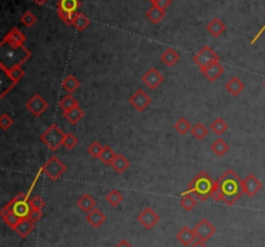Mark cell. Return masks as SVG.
<instances>
[{
    "label": "cell",
    "instance_id": "cell-47",
    "mask_svg": "<svg viewBox=\"0 0 265 247\" xmlns=\"http://www.w3.org/2000/svg\"><path fill=\"white\" fill-rule=\"evenodd\" d=\"M116 247H132V246L127 240H124V238H123V240H120L119 242L116 245Z\"/></svg>",
    "mask_w": 265,
    "mask_h": 247
},
{
    "label": "cell",
    "instance_id": "cell-17",
    "mask_svg": "<svg viewBox=\"0 0 265 247\" xmlns=\"http://www.w3.org/2000/svg\"><path fill=\"white\" fill-rule=\"evenodd\" d=\"M161 61L165 64L166 66H168V67H172L177 64V62L180 61V54L177 52L175 48L172 47H167L161 54Z\"/></svg>",
    "mask_w": 265,
    "mask_h": 247
},
{
    "label": "cell",
    "instance_id": "cell-32",
    "mask_svg": "<svg viewBox=\"0 0 265 247\" xmlns=\"http://www.w3.org/2000/svg\"><path fill=\"white\" fill-rule=\"evenodd\" d=\"M192 123L189 122L186 118H180V119H177L173 124V128L176 130L180 135H186L189 132H192Z\"/></svg>",
    "mask_w": 265,
    "mask_h": 247
},
{
    "label": "cell",
    "instance_id": "cell-7",
    "mask_svg": "<svg viewBox=\"0 0 265 247\" xmlns=\"http://www.w3.org/2000/svg\"><path fill=\"white\" fill-rule=\"evenodd\" d=\"M128 101H130V104H131L132 108L140 113L145 112L146 109L151 105V99H150V96L141 88L136 89V91L132 93Z\"/></svg>",
    "mask_w": 265,
    "mask_h": 247
},
{
    "label": "cell",
    "instance_id": "cell-40",
    "mask_svg": "<svg viewBox=\"0 0 265 247\" xmlns=\"http://www.w3.org/2000/svg\"><path fill=\"white\" fill-rule=\"evenodd\" d=\"M36 21H38L36 16H35L34 13H31L30 11H26L22 16H21V22H22L26 27L34 26L35 23H36Z\"/></svg>",
    "mask_w": 265,
    "mask_h": 247
},
{
    "label": "cell",
    "instance_id": "cell-28",
    "mask_svg": "<svg viewBox=\"0 0 265 247\" xmlns=\"http://www.w3.org/2000/svg\"><path fill=\"white\" fill-rule=\"evenodd\" d=\"M79 7H81L79 0H58L57 3V9H62L70 13H77Z\"/></svg>",
    "mask_w": 265,
    "mask_h": 247
},
{
    "label": "cell",
    "instance_id": "cell-26",
    "mask_svg": "<svg viewBox=\"0 0 265 247\" xmlns=\"http://www.w3.org/2000/svg\"><path fill=\"white\" fill-rule=\"evenodd\" d=\"M0 215H1V220H3L4 223H5V224H7L8 227H9V228H12V229L15 228L16 225H17V223L21 220L19 217L16 216L15 214L12 213L11 210L8 209V207H5V206H4L3 210H1Z\"/></svg>",
    "mask_w": 265,
    "mask_h": 247
},
{
    "label": "cell",
    "instance_id": "cell-18",
    "mask_svg": "<svg viewBox=\"0 0 265 247\" xmlns=\"http://www.w3.org/2000/svg\"><path fill=\"white\" fill-rule=\"evenodd\" d=\"M0 69H1V71H3L4 74H7L8 77L11 78L16 84L25 77V71H23V69L21 67V65H13L8 69L7 66H5V64L0 62Z\"/></svg>",
    "mask_w": 265,
    "mask_h": 247
},
{
    "label": "cell",
    "instance_id": "cell-38",
    "mask_svg": "<svg viewBox=\"0 0 265 247\" xmlns=\"http://www.w3.org/2000/svg\"><path fill=\"white\" fill-rule=\"evenodd\" d=\"M116 151L113 150L112 148L106 145V147H104L102 153H101L100 159L105 163V165H112V162L114 161V158H116Z\"/></svg>",
    "mask_w": 265,
    "mask_h": 247
},
{
    "label": "cell",
    "instance_id": "cell-8",
    "mask_svg": "<svg viewBox=\"0 0 265 247\" xmlns=\"http://www.w3.org/2000/svg\"><path fill=\"white\" fill-rule=\"evenodd\" d=\"M159 220H161V216L151 207H145L137 215V221L148 231L153 229L159 223Z\"/></svg>",
    "mask_w": 265,
    "mask_h": 247
},
{
    "label": "cell",
    "instance_id": "cell-6",
    "mask_svg": "<svg viewBox=\"0 0 265 247\" xmlns=\"http://www.w3.org/2000/svg\"><path fill=\"white\" fill-rule=\"evenodd\" d=\"M193 61L196 62V65L202 70L211 65V64H214V62H219L220 57L211 47L204 46L193 56Z\"/></svg>",
    "mask_w": 265,
    "mask_h": 247
},
{
    "label": "cell",
    "instance_id": "cell-21",
    "mask_svg": "<svg viewBox=\"0 0 265 247\" xmlns=\"http://www.w3.org/2000/svg\"><path fill=\"white\" fill-rule=\"evenodd\" d=\"M225 89L228 91V93H231L232 96H238L245 89V83L238 77H232L225 84Z\"/></svg>",
    "mask_w": 265,
    "mask_h": 247
},
{
    "label": "cell",
    "instance_id": "cell-45",
    "mask_svg": "<svg viewBox=\"0 0 265 247\" xmlns=\"http://www.w3.org/2000/svg\"><path fill=\"white\" fill-rule=\"evenodd\" d=\"M43 216L42 211H36V210H33L30 213V215H29V219H30L31 221H34L35 224L38 223L39 220H40V217Z\"/></svg>",
    "mask_w": 265,
    "mask_h": 247
},
{
    "label": "cell",
    "instance_id": "cell-12",
    "mask_svg": "<svg viewBox=\"0 0 265 247\" xmlns=\"http://www.w3.org/2000/svg\"><path fill=\"white\" fill-rule=\"evenodd\" d=\"M26 109L34 116H40L48 109V102L36 93L26 102Z\"/></svg>",
    "mask_w": 265,
    "mask_h": 247
},
{
    "label": "cell",
    "instance_id": "cell-42",
    "mask_svg": "<svg viewBox=\"0 0 265 247\" xmlns=\"http://www.w3.org/2000/svg\"><path fill=\"white\" fill-rule=\"evenodd\" d=\"M30 205L31 209L36 210V211H42L44 209V206H46V202L43 199L42 197H39V196H34V197L30 199Z\"/></svg>",
    "mask_w": 265,
    "mask_h": 247
},
{
    "label": "cell",
    "instance_id": "cell-13",
    "mask_svg": "<svg viewBox=\"0 0 265 247\" xmlns=\"http://www.w3.org/2000/svg\"><path fill=\"white\" fill-rule=\"evenodd\" d=\"M263 184L260 180L256 179L254 174H248L246 178L243 179V192L248 197H254L262 190Z\"/></svg>",
    "mask_w": 265,
    "mask_h": 247
},
{
    "label": "cell",
    "instance_id": "cell-29",
    "mask_svg": "<svg viewBox=\"0 0 265 247\" xmlns=\"http://www.w3.org/2000/svg\"><path fill=\"white\" fill-rule=\"evenodd\" d=\"M89 23H91V21H89V18L87 16L81 13V12H77V13H75L73 19V26L75 27L78 31H84L85 29L89 26Z\"/></svg>",
    "mask_w": 265,
    "mask_h": 247
},
{
    "label": "cell",
    "instance_id": "cell-2",
    "mask_svg": "<svg viewBox=\"0 0 265 247\" xmlns=\"http://www.w3.org/2000/svg\"><path fill=\"white\" fill-rule=\"evenodd\" d=\"M215 186L216 181L212 180L211 176L206 171H200V172L197 174L196 178L190 181L186 190L181 194H193L198 201L204 202L207 201L210 197H212Z\"/></svg>",
    "mask_w": 265,
    "mask_h": 247
},
{
    "label": "cell",
    "instance_id": "cell-10",
    "mask_svg": "<svg viewBox=\"0 0 265 247\" xmlns=\"http://www.w3.org/2000/svg\"><path fill=\"white\" fill-rule=\"evenodd\" d=\"M193 229H194V233H196L197 240L204 241V242H207L216 233V228L207 219H202Z\"/></svg>",
    "mask_w": 265,
    "mask_h": 247
},
{
    "label": "cell",
    "instance_id": "cell-31",
    "mask_svg": "<svg viewBox=\"0 0 265 247\" xmlns=\"http://www.w3.org/2000/svg\"><path fill=\"white\" fill-rule=\"evenodd\" d=\"M197 201H198V199H197L193 194H181L180 205L186 213H190V211L196 207Z\"/></svg>",
    "mask_w": 265,
    "mask_h": 247
},
{
    "label": "cell",
    "instance_id": "cell-46",
    "mask_svg": "<svg viewBox=\"0 0 265 247\" xmlns=\"http://www.w3.org/2000/svg\"><path fill=\"white\" fill-rule=\"evenodd\" d=\"M190 247H207V245H206V242H204V241L196 240L194 242H193L192 246Z\"/></svg>",
    "mask_w": 265,
    "mask_h": 247
},
{
    "label": "cell",
    "instance_id": "cell-51",
    "mask_svg": "<svg viewBox=\"0 0 265 247\" xmlns=\"http://www.w3.org/2000/svg\"><path fill=\"white\" fill-rule=\"evenodd\" d=\"M264 85H265V82H264Z\"/></svg>",
    "mask_w": 265,
    "mask_h": 247
},
{
    "label": "cell",
    "instance_id": "cell-11",
    "mask_svg": "<svg viewBox=\"0 0 265 247\" xmlns=\"http://www.w3.org/2000/svg\"><path fill=\"white\" fill-rule=\"evenodd\" d=\"M25 40H26V36L22 31H19L17 27H12L11 30L4 35L1 43L5 46L12 47V48H19V47H23Z\"/></svg>",
    "mask_w": 265,
    "mask_h": 247
},
{
    "label": "cell",
    "instance_id": "cell-50",
    "mask_svg": "<svg viewBox=\"0 0 265 247\" xmlns=\"http://www.w3.org/2000/svg\"><path fill=\"white\" fill-rule=\"evenodd\" d=\"M150 1H151V4H153V3H154V1H155V0H150Z\"/></svg>",
    "mask_w": 265,
    "mask_h": 247
},
{
    "label": "cell",
    "instance_id": "cell-36",
    "mask_svg": "<svg viewBox=\"0 0 265 247\" xmlns=\"http://www.w3.org/2000/svg\"><path fill=\"white\" fill-rule=\"evenodd\" d=\"M79 106L78 101L74 99L71 95H66L61 101H60V108L62 109V112H67V110H71V109Z\"/></svg>",
    "mask_w": 265,
    "mask_h": 247
},
{
    "label": "cell",
    "instance_id": "cell-15",
    "mask_svg": "<svg viewBox=\"0 0 265 247\" xmlns=\"http://www.w3.org/2000/svg\"><path fill=\"white\" fill-rule=\"evenodd\" d=\"M34 228H35L34 221H31L29 217H25V219H21V220L17 223V225L13 228V231H15L21 238H26V237L34 231Z\"/></svg>",
    "mask_w": 265,
    "mask_h": 247
},
{
    "label": "cell",
    "instance_id": "cell-34",
    "mask_svg": "<svg viewBox=\"0 0 265 247\" xmlns=\"http://www.w3.org/2000/svg\"><path fill=\"white\" fill-rule=\"evenodd\" d=\"M228 127H229V126H228V123L223 119V118H216V119H214L211 126H210V130H211L215 135L220 136L227 131Z\"/></svg>",
    "mask_w": 265,
    "mask_h": 247
},
{
    "label": "cell",
    "instance_id": "cell-24",
    "mask_svg": "<svg viewBox=\"0 0 265 247\" xmlns=\"http://www.w3.org/2000/svg\"><path fill=\"white\" fill-rule=\"evenodd\" d=\"M146 18L149 19L151 23H159L163 21L166 16V12L161 8L155 7V5H151V8H149L145 13Z\"/></svg>",
    "mask_w": 265,
    "mask_h": 247
},
{
    "label": "cell",
    "instance_id": "cell-3",
    "mask_svg": "<svg viewBox=\"0 0 265 247\" xmlns=\"http://www.w3.org/2000/svg\"><path fill=\"white\" fill-rule=\"evenodd\" d=\"M65 135L62 132V130L58 127L57 124H50V127L47 128L46 131L43 132L40 135V140L44 145H47L48 149H50L52 151L58 150V148L62 147V143H64V139H65Z\"/></svg>",
    "mask_w": 265,
    "mask_h": 247
},
{
    "label": "cell",
    "instance_id": "cell-27",
    "mask_svg": "<svg viewBox=\"0 0 265 247\" xmlns=\"http://www.w3.org/2000/svg\"><path fill=\"white\" fill-rule=\"evenodd\" d=\"M64 116L65 119L71 124H77L79 120L84 116V112L82 110L81 106H77V108L71 109V110H67V112H64Z\"/></svg>",
    "mask_w": 265,
    "mask_h": 247
},
{
    "label": "cell",
    "instance_id": "cell-20",
    "mask_svg": "<svg viewBox=\"0 0 265 247\" xmlns=\"http://www.w3.org/2000/svg\"><path fill=\"white\" fill-rule=\"evenodd\" d=\"M77 206L79 207L81 211L88 214L91 213L92 210L96 209V201H95V198H93L91 194L84 193L82 194L81 197H79V199L77 201Z\"/></svg>",
    "mask_w": 265,
    "mask_h": 247
},
{
    "label": "cell",
    "instance_id": "cell-41",
    "mask_svg": "<svg viewBox=\"0 0 265 247\" xmlns=\"http://www.w3.org/2000/svg\"><path fill=\"white\" fill-rule=\"evenodd\" d=\"M57 16L58 18L61 19L65 25H73V19L75 13H70V12H65L62 11V9H57Z\"/></svg>",
    "mask_w": 265,
    "mask_h": 247
},
{
    "label": "cell",
    "instance_id": "cell-39",
    "mask_svg": "<svg viewBox=\"0 0 265 247\" xmlns=\"http://www.w3.org/2000/svg\"><path fill=\"white\" fill-rule=\"evenodd\" d=\"M78 143H79V140H78L77 136L69 132V133H66L65 135V139H64L62 147H65L67 150H71V149H74V148L77 147Z\"/></svg>",
    "mask_w": 265,
    "mask_h": 247
},
{
    "label": "cell",
    "instance_id": "cell-30",
    "mask_svg": "<svg viewBox=\"0 0 265 247\" xmlns=\"http://www.w3.org/2000/svg\"><path fill=\"white\" fill-rule=\"evenodd\" d=\"M208 128L204 126L203 123H200V122H198V123L193 124L192 127V136L194 137L196 140H198V141H202V140H204L206 137H207L208 135Z\"/></svg>",
    "mask_w": 265,
    "mask_h": 247
},
{
    "label": "cell",
    "instance_id": "cell-48",
    "mask_svg": "<svg viewBox=\"0 0 265 247\" xmlns=\"http://www.w3.org/2000/svg\"><path fill=\"white\" fill-rule=\"evenodd\" d=\"M264 31H265V25L262 27V29H260V31H259L258 34H256V36H255V38L252 39V40H251V44H255V43H256V40H258V39L260 38V36H262L263 33H264Z\"/></svg>",
    "mask_w": 265,
    "mask_h": 247
},
{
    "label": "cell",
    "instance_id": "cell-19",
    "mask_svg": "<svg viewBox=\"0 0 265 247\" xmlns=\"http://www.w3.org/2000/svg\"><path fill=\"white\" fill-rule=\"evenodd\" d=\"M177 241L180 242L182 246L185 247H190L192 244L196 241V233H194V229L189 228V227H184V228L179 231L176 234Z\"/></svg>",
    "mask_w": 265,
    "mask_h": 247
},
{
    "label": "cell",
    "instance_id": "cell-49",
    "mask_svg": "<svg viewBox=\"0 0 265 247\" xmlns=\"http://www.w3.org/2000/svg\"><path fill=\"white\" fill-rule=\"evenodd\" d=\"M33 1L38 4V5H44V4H47L48 0H33Z\"/></svg>",
    "mask_w": 265,
    "mask_h": 247
},
{
    "label": "cell",
    "instance_id": "cell-44",
    "mask_svg": "<svg viewBox=\"0 0 265 247\" xmlns=\"http://www.w3.org/2000/svg\"><path fill=\"white\" fill-rule=\"evenodd\" d=\"M171 4H172V0H155V1L153 3V5L161 8V9H163V11H166Z\"/></svg>",
    "mask_w": 265,
    "mask_h": 247
},
{
    "label": "cell",
    "instance_id": "cell-14",
    "mask_svg": "<svg viewBox=\"0 0 265 247\" xmlns=\"http://www.w3.org/2000/svg\"><path fill=\"white\" fill-rule=\"evenodd\" d=\"M200 71H202V74H203L204 78H206L207 81L216 82L224 74V67L219 61L214 62V64H211V65L207 66V67H204V69H202Z\"/></svg>",
    "mask_w": 265,
    "mask_h": 247
},
{
    "label": "cell",
    "instance_id": "cell-37",
    "mask_svg": "<svg viewBox=\"0 0 265 247\" xmlns=\"http://www.w3.org/2000/svg\"><path fill=\"white\" fill-rule=\"evenodd\" d=\"M102 150H104V147H102L99 141H93V143L89 144L88 148H87L88 154L95 159H100Z\"/></svg>",
    "mask_w": 265,
    "mask_h": 247
},
{
    "label": "cell",
    "instance_id": "cell-9",
    "mask_svg": "<svg viewBox=\"0 0 265 247\" xmlns=\"http://www.w3.org/2000/svg\"><path fill=\"white\" fill-rule=\"evenodd\" d=\"M141 81L142 83H145L148 88L157 89L163 83L165 78H163V75H162L159 70L155 69V67H150V69H148L145 73L142 74Z\"/></svg>",
    "mask_w": 265,
    "mask_h": 247
},
{
    "label": "cell",
    "instance_id": "cell-35",
    "mask_svg": "<svg viewBox=\"0 0 265 247\" xmlns=\"http://www.w3.org/2000/svg\"><path fill=\"white\" fill-rule=\"evenodd\" d=\"M106 202H108L109 205L113 206V207H116V206H119L123 201V194L120 193L118 189H113L110 190L108 194H106Z\"/></svg>",
    "mask_w": 265,
    "mask_h": 247
},
{
    "label": "cell",
    "instance_id": "cell-16",
    "mask_svg": "<svg viewBox=\"0 0 265 247\" xmlns=\"http://www.w3.org/2000/svg\"><path fill=\"white\" fill-rule=\"evenodd\" d=\"M85 220L88 223L92 228H100L101 225L104 224L105 221H106V216H105V214L99 210L96 207L95 210H92L91 213L85 214Z\"/></svg>",
    "mask_w": 265,
    "mask_h": 247
},
{
    "label": "cell",
    "instance_id": "cell-43",
    "mask_svg": "<svg viewBox=\"0 0 265 247\" xmlns=\"http://www.w3.org/2000/svg\"><path fill=\"white\" fill-rule=\"evenodd\" d=\"M13 126V119L8 114H3L0 116V128L3 131H7L8 128H11Z\"/></svg>",
    "mask_w": 265,
    "mask_h": 247
},
{
    "label": "cell",
    "instance_id": "cell-5",
    "mask_svg": "<svg viewBox=\"0 0 265 247\" xmlns=\"http://www.w3.org/2000/svg\"><path fill=\"white\" fill-rule=\"evenodd\" d=\"M43 172L48 176V179H50L52 181H57L58 179L61 178L62 175L65 174L66 170H67V167L62 161L56 157V155H52L46 163H44V166L42 167Z\"/></svg>",
    "mask_w": 265,
    "mask_h": 247
},
{
    "label": "cell",
    "instance_id": "cell-4",
    "mask_svg": "<svg viewBox=\"0 0 265 247\" xmlns=\"http://www.w3.org/2000/svg\"><path fill=\"white\" fill-rule=\"evenodd\" d=\"M5 207L11 210L12 213L15 214L16 216L19 219H25L29 217L30 213L33 211L30 205V197L29 193H19L17 194Z\"/></svg>",
    "mask_w": 265,
    "mask_h": 247
},
{
    "label": "cell",
    "instance_id": "cell-22",
    "mask_svg": "<svg viewBox=\"0 0 265 247\" xmlns=\"http://www.w3.org/2000/svg\"><path fill=\"white\" fill-rule=\"evenodd\" d=\"M207 31L214 38H219V36H221L227 31V26H225V23L220 18H214L207 25Z\"/></svg>",
    "mask_w": 265,
    "mask_h": 247
},
{
    "label": "cell",
    "instance_id": "cell-33",
    "mask_svg": "<svg viewBox=\"0 0 265 247\" xmlns=\"http://www.w3.org/2000/svg\"><path fill=\"white\" fill-rule=\"evenodd\" d=\"M79 85H81L79 81H78L74 75H71V74H69V75L64 79V82H62V87H64L69 93L75 92V91L79 88Z\"/></svg>",
    "mask_w": 265,
    "mask_h": 247
},
{
    "label": "cell",
    "instance_id": "cell-25",
    "mask_svg": "<svg viewBox=\"0 0 265 247\" xmlns=\"http://www.w3.org/2000/svg\"><path fill=\"white\" fill-rule=\"evenodd\" d=\"M229 149H231L229 144L223 139H216L211 144V151L217 157H224L229 151Z\"/></svg>",
    "mask_w": 265,
    "mask_h": 247
},
{
    "label": "cell",
    "instance_id": "cell-1",
    "mask_svg": "<svg viewBox=\"0 0 265 247\" xmlns=\"http://www.w3.org/2000/svg\"><path fill=\"white\" fill-rule=\"evenodd\" d=\"M243 194V179L239 178L238 174L232 168H228L216 181L212 198L216 202H224L225 205L233 206Z\"/></svg>",
    "mask_w": 265,
    "mask_h": 247
},
{
    "label": "cell",
    "instance_id": "cell-23",
    "mask_svg": "<svg viewBox=\"0 0 265 247\" xmlns=\"http://www.w3.org/2000/svg\"><path fill=\"white\" fill-rule=\"evenodd\" d=\"M110 166H112V168L116 171V174H124V172L130 168L131 165H130V161H128L124 155L116 154V158H114V161H113Z\"/></svg>",
    "mask_w": 265,
    "mask_h": 247
}]
</instances>
